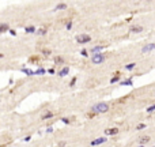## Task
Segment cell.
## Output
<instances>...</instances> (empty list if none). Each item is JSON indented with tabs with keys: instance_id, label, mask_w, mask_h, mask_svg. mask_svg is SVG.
<instances>
[{
	"instance_id": "23",
	"label": "cell",
	"mask_w": 155,
	"mask_h": 147,
	"mask_svg": "<svg viewBox=\"0 0 155 147\" xmlns=\"http://www.w3.org/2000/svg\"><path fill=\"white\" fill-rule=\"evenodd\" d=\"M75 83H76V78H73V79H72V80H71L70 86H73V85H75Z\"/></svg>"
},
{
	"instance_id": "2",
	"label": "cell",
	"mask_w": 155,
	"mask_h": 147,
	"mask_svg": "<svg viewBox=\"0 0 155 147\" xmlns=\"http://www.w3.org/2000/svg\"><path fill=\"white\" fill-rule=\"evenodd\" d=\"M76 41H78V44H87L91 41V37L88 34H80L76 37Z\"/></svg>"
},
{
	"instance_id": "22",
	"label": "cell",
	"mask_w": 155,
	"mask_h": 147,
	"mask_svg": "<svg viewBox=\"0 0 155 147\" xmlns=\"http://www.w3.org/2000/svg\"><path fill=\"white\" fill-rule=\"evenodd\" d=\"M71 27H72V22H68L67 23V30H71Z\"/></svg>"
},
{
	"instance_id": "16",
	"label": "cell",
	"mask_w": 155,
	"mask_h": 147,
	"mask_svg": "<svg viewBox=\"0 0 155 147\" xmlns=\"http://www.w3.org/2000/svg\"><path fill=\"white\" fill-rule=\"evenodd\" d=\"M123 86H132V79H127V80H123L121 82Z\"/></svg>"
},
{
	"instance_id": "19",
	"label": "cell",
	"mask_w": 155,
	"mask_h": 147,
	"mask_svg": "<svg viewBox=\"0 0 155 147\" xmlns=\"http://www.w3.org/2000/svg\"><path fill=\"white\" fill-rule=\"evenodd\" d=\"M146 124H144V123H140V124H139V125L138 127H136V130H139V131H140V130H144V128H146Z\"/></svg>"
},
{
	"instance_id": "24",
	"label": "cell",
	"mask_w": 155,
	"mask_h": 147,
	"mask_svg": "<svg viewBox=\"0 0 155 147\" xmlns=\"http://www.w3.org/2000/svg\"><path fill=\"white\" fill-rule=\"evenodd\" d=\"M48 72H49V74H52V75H53V74H55V72H56V71H55V68H50V70H49V71H48Z\"/></svg>"
},
{
	"instance_id": "5",
	"label": "cell",
	"mask_w": 155,
	"mask_h": 147,
	"mask_svg": "<svg viewBox=\"0 0 155 147\" xmlns=\"http://www.w3.org/2000/svg\"><path fill=\"white\" fill-rule=\"evenodd\" d=\"M106 140H108V138H98V139H95V140L91 142V146H98V144H102V143H105Z\"/></svg>"
},
{
	"instance_id": "26",
	"label": "cell",
	"mask_w": 155,
	"mask_h": 147,
	"mask_svg": "<svg viewBox=\"0 0 155 147\" xmlns=\"http://www.w3.org/2000/svg\"><path fill=\"white\" fill-rule=\"evenodd\" d=\"M1 57H3V55H1V53H0V59H1Z\"/></svg>"
},
{
	"instance_id": "18",
	"label": "cell",
	"mask_w": 155,
	"mask_h": 147,
	"mask_svg": "<svg viewBox=\"0 0 155 147\" xmlns=\"http://www.w3.org/2000/svg\"><path fill=\"white\" fill-rule=\"evenodd\" d=\"M45 72H46V71H45L44 68H40V70H37V71H35V75H44Z\"/></svg>"
},
{
	"instance_id": "9",
	"label": "cell",
	"mask_w": 155,
	"mask_h": 147,
	"mask_svg": "<svg viewBox=\"0 0 155 147\" xmlns=\"http://www.w3.org/2000/svg\"><path fill=\"white\" fill-rule=\"evenodd\" d=\"M131 31L132 33H140V31H143V27H141V26H132L131 27Z\"/></svg>"
},
{
	"instance_id": "4",
	"label": "cell",
	"mask_w": 155,
	"mask_h": 147,
	"mask_svg": "<svg viewBox=\"0 0 155 147\" xmlns=\"http://www.w3.org/2000/svg\"><path fill=\"white\" fill-rule=\"evenodd\" d=\"M152 50H155V44H147L141 48V52L143 53H150V52H152Z\"/></svg>"
},
{
	"instance_id": "13",
	"label": "cell",
	"mask_w": 155,
	"mask_h": 147,
	"mask_svg": "<svg viewBox=\"0 0 155 147\" xmlns=\"http://www.w3.org/2000/svg\"><path fill=\"white\" fill-rule=\"evenodd\" d=\"M52 117H53V113L52 112H48V113H45L41 118H42V120H48V118H52Z\"/></svg>"
},
{
	"instance_id": "1",
	"label": "cell",
	"mask_w": 155,
	"mask_h": 147,
	"mask_svg": "<svg viewBox=\"0 0 155 147\" xmlns=\"http://www.w3.org/2000/svg\"><path fill=\"white\" fill-rule=\"evenodd\" d=\"M91 110L94 113H106L109 110V105L105 102H99V103H97V105H94Z\"/></svg>"
},
{
	"instance_id": "6",
	"label": "cell",
	"mask_w": 155,
	"mask_h": 147,
	"mask_svg": "<svg viewBox=\"0 0 155 147\" xmlns=\"http://www.w3.org/2000/svg\"><path fill=\"white\" fill-rule=\"evenodd\" d=\"M106 135H117L118 133V128H108V130L105 131Z\"/></svg>"
},
{
	"instance_id": "15",
	"label": "cell",
	"mask_w": 155,
	"mask_h": 147,
	"mask_svg": "<svg viewBox=\"0 0 155 147\" xmlns=\"http://www.w3.org/2000/svg\"><path fill=\"white\" fill-rule=\"evenodd\" d=\"M135 67H136V63H131V64H127V65H125V70L131 71V70H133Z\"/></svg>"
},
{
	"instance_id": "21",
	"label": "cell",
	"mask_w": 155,
	"mask_h": 147,
	"mask_svg": "<svg viewBox=\"0 0 155 147\" xmlns=\"http://www.w3.org/2000/svg\"><path fill=\"white\" fill-rule=\"evenodd\" d=\"M55 63H56V64H60V63H63V59H61V57H59V56L55 57Z\"/></svg>"
},
{
	"instance_id": "8",
	"label": "cell",
	"mask_w": 155,
	"mask_h": 147,
	"mask_svg": "<svg viewBox=\"0 0 155 147\" xmlns=\"http://www.w3.org/2000/svg\"><path fill=\"white\" fill-rule=\"evenodd\" d=\"M150 142V136H140V139H139V143L140 144H146Z\"/></svg>"
},
{
	"instance_id": "20",
	"label": "cell",
	"mask_w": 155,
	"mask_h": 147,
	"mask_svg": "<svg viewBox=\"0 0 155 147\" xmlns=\"http://www.w3.org/2000/svg\"><path fill=\"white\" fill-rule=\"evenodd\" d=\"M146 110H147V112H148V113L154 112V110H155V103H154V105H151V106H148V108H147Z\"/></svg>"
},
{
	"instance_id": "27",
	"label": "cell",
	"mask_w": 155,
	"mask_h": 147,
	"mask_svg": "<svg viewBox=\"0 0 155 147\" xmlns=\"http://www.w3.org/2000/svg\"><path fill=\"white\" fill-rule=\"evenodd\" d=\"M154 95H155V94H154Z\"/></svg>"
},
{
	"instance_id": "7",
	"label": "cell",
	"mask_w": 155,
	"mask_h": 147,
	"mask_svg": "<svg viewBox=\"0 0 155 147\" xmlns=\"http://www.w3.org/2000/svg\"><path fill=\"white\" fill-rule=\"evenodd\" d=\"M102 49H103V46H102V45H98V46H94V48H91L90 50H91V53H99Z\"/></svg>"
},
{
	"instance_id": "3",
	"label": "cell",
	"mask_w": 155,
	"mask_h": 147,
	"mask_svg": "<svg viewBox=\"0 0 155 147\" xmlns=\"http://www.w3.org/2000/svg\"><path fill=\"white\" fill-rule=\"evenodd\" d=\"M91 61L94 63V64H101V63L105 61V56L103 55H101V53H94L93 59H91Z\"/></svg>"
},
{
	"instance_id": "25",
	"label": "cell",
	"mask_w": 155,
	"mask_h": 147,
	"mask_svg": "<svg viewBox=\"0 0 155 147\" xmlns=\"http://www.w3.org/2000/svg\"><path fill=\"white\" fill-rule=\"evenodd\" d=\"M80 53H82V56H87V50H82Z\"/></svg>"
},
{
	"instance_id": "14",
	"label": "cell",
	"mask_w": 155,
	"mask_h": 147,
	"mask_svg": "<svg viewBox=\"0 0 155 147\" xmlns=\"http://www.w3.org/2000/svg\"><path fill=\"white\" fill-rule=\"evenodd\" d=\"M8 29H10V26H8V25H6V23L0 25V33H1V31H7Z\"/></svg>"
},
{
	"instance_id": "10",
	"label": "cell",
	"mask_w": 155,
	"mask_h": 147,
	"mask_svg": "<svg viewBox=\"0 0 155 147\" xmlns=\"http://www.w3.org/2000/svg\"><path fill=\"white\" fill-rule=\"evenodd\" d=\"M68 72H70V68H68V67H64L59 72V75H60V76H65V75H68Z\"/></svg>"
},
{
	"instance_id": "17",
	"label": "cell",
	"mask_w": 155,
	"mask_h": 147,
	"mask_svg": "<svg viewBox=\"0 0 155 147\" xmlns=\"http://www.w3.org/2000/svg\"><path fill=\"white\" fill-rule=\"evenodd\" d=\"M25 30H26V33H34L35 31V27L34 26H27Z\"/></svg>"
},
{
	"instance_id": "12",
	"label": "cell",
	"mask_w": 155,
	"mask_h": 147,
	"mask_svg": "<svg viewBox=\"0 0 155 147\" xmlns=\"http://www.w3.org/2000/svg\"><path fill=\"white\" fill-rule=\"evenodd\" d=\"M118 80H120V72L117 71V72H116V76L110 79V83H116V82H118Z\"/></svg>"
},
{
	"instance_id": "11",
	"label": "cell",
	"mask_w": 155,
	"mask_h": 147,
	"mask_svg": "<svg viewBox=\"0 0 155 147\" xmlns=\"http://www.w3.org/2000/svg\"><path fill=\"white\" fill-rule=\"evenodd\" d=\"M65 8H67V4H65V3H60V4H57V6H56L55 11H59V10H65Z\"/></svg>"
}]
</instances>
